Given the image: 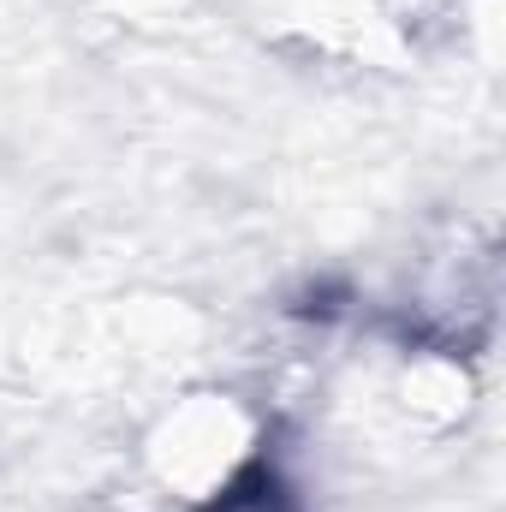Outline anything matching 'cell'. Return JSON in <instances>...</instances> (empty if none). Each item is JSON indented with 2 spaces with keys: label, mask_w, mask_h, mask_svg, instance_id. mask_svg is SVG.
<instances>
[{
  "label": "cell",
  "mask_w": 506,
  "mask_h": 512,
  "mask_svg": "<svg viewBox=\"0 0 506 512\" xmlns=\"http://www.w3.org/2000/svg\"><path fill=\"white\" fill-rule=\"evenodd\" d=\"M209 512H292V495H286L268 471H251V477L227 483V495H221Z\"/></svg>",
  "instance_id": "6da1fadb"
}]
</instances>
